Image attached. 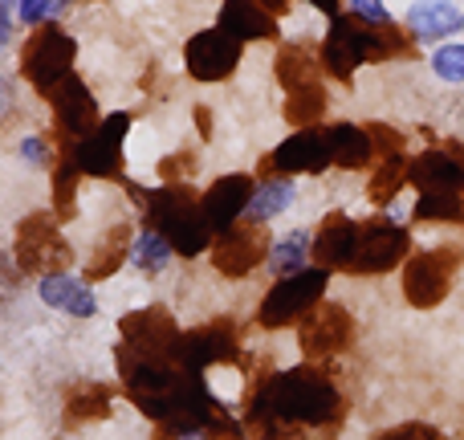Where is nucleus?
<instances>
[{"label":"nucleus","instance_id":"obj_1","mask_svg":"<svg viewBox=\"0 0 464 440\" xmlns=\"http://www.w3.org/2000/svg\"><path fill=\"white\" fill-rule=\"evenodd\" d=\"M248 408H261L269 416H277L281 425H326L338 416V392L318 367H294L273 376L269 384H261L248 400Z\"/></svg>","mask_w":464,"mask_h":440},{"label":"nucleus","instance_id":"obj_2","mask_svg":"<svg viewBox=\"0 0 464 440\" xmlns=\"http://www.w3.org/2000/svg\"><path fill=\"white\" fill-rule=\"evenodd\" d=\"M143 209H147V220L155 224V232H160L179 257H196L208 249V240H212L208 220H204V212H200V200H196L184 184H168V188L147 192Z\"/></svg>","mask_w":464,"mask_h":440},{"label":"nucleus","instance_id":"obj_3","mask_svg":"<svg viewBox=\"0 0 464 440\" xmlns=\"http://www.w3.org/2000/svg\"><path fill=\"white\" fill-rule=\"evenodd\" d=\"M179 330L163 306H147L122 318V347L119 363H176ZM179 367V363H176Z\"/></svg>","mask_w":464,"mask_h":440},{"label":"nucleus","instance_id":"obj_4","mask_svg":"<svg viewBox=\"0 0 464 440\" xmlns=\"http://www.w3.org/2000/svg\"><path fill=\"white\" fill-rule=\"evenodd\" d=\"M322 289H326V269H297L289 278H281L277 286L265 294L261 310H256V322L265 330H277V327H289V322L305 318L314 306L322 302Z\"/></svg>","mask_w":464,"mask_h":440},{"label":"nucleus","instance_id":"obj_5","mask_svg":"<svg viewBox=\"0 0 464 440\" xmlns=\"http://www.w3.org/2000/svg\"><path fill=\"white\" fill-rule=\"evenodd\" d=\"M73 54H78V49H73V37L62 29V24L49 21V24H41V29L29 37V45H24L21 73L33 82V90L49 94L57 82L70 78Z\"/></svg>","mask_w":464,"mask_h":440},{"label":"nucleus","instance_id":"obj_6","mask_svg":"<svg viewBox=\"0 0 464 440\" xmlns=\"http://www.w3.org/2000/svg\"><path fill=\"white\" fill-rule=\"evenodd\" d=\"M457 265H460L457 249H428V253L408 257V265H403V298L411 306H420V310L440 306L452 289Z\"/></svg>","mask_w":464,"mask_h":440},{"label":"nucleus","instance_id":"obj_7","mask_svg":"<svg viewBox=\"0 0 464 440\" xmlns=\"http://www.w3.org/2000/svg\"><path fill=\"white\" fill-rule=\"evenodd\" d=\"M16 261H21V269L41 273V278L62 273L70 265V245L62 240V232L53 229V220L45 212H33L29 220H21V229H16Z\"/></svg>","mask_w":464,"mask_h":440},{"label":"nucleus","instance_id":"obj_8","mask_svg":"<svg viewBox=\"0 0 464 440\" xmlns=\"http://www.w3.org/2000/svg\"><path fill=\"white\" fill-rule=\"evenodd\" d=\"M408 229L403 224H392V220H371L359 229L354 237V253L346 261L351 273H387L408 257Z\"/></svg>","mask_w":464,"mask_h":440},{"label":"nucleus","instance_id":"obj_9","mask_svg":"<svg viewBox=\"0 0 464 440\" xmlns=\"http://www.w3.org/2000/svg\"><path fill=\"white\" fill-rule=\"evenodd\" d=\"M130 131V114L119 111L111 114V119H102L94 127V135H86L82 143H73L70 160L73 168L82 171V176H119L122 168V139H127Z\"/></svg>","mask_w":464,"mask_h":440},{"label":"nucleus","instance_id":"obj_10","mask_svg":"<svg viewBox=\"0 0 464 440\" xmlns=\"http://www.w3.org/2000/svg\"><path fill=\"white\" fill-rule=\"evenodd\" d=\"M322 62L334 78L351 82L362 62H371V21L362 16H330V33L322 41Z\"/></svg>","mask_w":464,"mask_h":440},{"label":"nucleus","instance_id":"obj_11","mask_svg":"<svg viewBox=\"0 0 464 440\" xmlns=\"http://www.w3.org/2000/svg\"><path fill=\"white\" fill-rule=\"evenodd\" d=\"M269 257V237H265V224H232V229L217 232L212 240V265H217L225 278H245L248 269Z\"/></svg>","mask_w":464,"mask_h":440},{"label":"nucleus","instance_id":"obj_12","mask_svg":"<svg viewBox=\"0 0 464 440\" xmlns=\"http://www.w3.org/2000/svg\"><path fill=\"white\" fill-rule=\"evenodd\" d=\"M184 62H188V73H192L196 82H220V78H228V73L237 70L240 41L228 37L220 24L217 29H204V33H196V37L188 41Z\"/></svg>","mask_w":464,"mask_h":440},{"label":"nucleus","instance_id":"obj_13","mask_svg":"<svg viewBox=\"0 0 464 440\" xmlns=\"http://www.w3.org/2000/svg\"><path fill=\"white\" fill-rule=\"evenodd\" d=\"M232 359H237V335H232L228 322H212V327L179 335L176 363L188 376H200L204 367H217V363H232Z\"/></svg>","mask_w":464,"mask_h":440},{"label":"nucleus","instance_id":"obj_14","mask_svg":"<svg viewBox=\"0 0 464 440\" xmlns=\"http://www.w3.org/2000/svg\"><path fill=\"white\" fill-rule=\"evenodd\" d=\"M49 103H53V114H57V122H62V131L73 139V143H82L86 135H94V127L102 119H98V103H94V94L86 90V82L82 78H65V82H57L53 90H49Z\"/></svg>","mask_w":464,"mask_h":440},{"label":"nucleus","instance_id":"obj_15","mask_svg":"<svg viewBox=\"0 0 464 440\" xmlns=\"http://www.w3.org/2000/svg\"><path fill=\"white\" fill-rule=\"evenodd\" d=\"M351 343V314L343 306H318V310L305 314L302 327V351L310 359H322V355H338Z\"/></svg>","mask_w":464,"mask_h":440},{"label":"nucleus","instance_id":"obj_16","mask_svg":"<svg viewBox=\"0 0 464 440\" xmlns=\"http://www.w3.org/2000/svg\"><path fill=\"white\" fill-rule=\"evenodd\" d=\"M248 200H253V180L248 176H225L208 188V196L200 200V212L208 220V232H225L245 217Z\"/></svg>","mask_w":464,"mask_h":440},{"label":"nucleus","instance_id":"obj_17","mask_svg":"<svg viewBox=\"0 0 464 440\" xmlns=\"http://www.w3.org/2000/svg\"><path fill=\"white\" fill-rule=\"evenodd\" d=\"M408 180L420 192H460L464 188V163L444 147V152H424L408 163Z\"/></svg>","mask_w":464,"mask_h":440},{"label":"nucleus","instance_id":"obj_18","mask_svg":"<svg viewBox=\"0 0 464 440\" xmlns=\"http://www.w3.org/2000/svg\"><path fill=\"white\" fill-rule=\"evenodd\" d=\"M269 168L273 171H326L330 168V152H326V139L318 131H297L289 135L277 152L269 155Z\"/></svg>","mask_w":464,"mask_h":440},{"label":"nucleus","instance_id":"obj_19","mask_svg":"<svg viewBox=\"0 0 464 440\" xmlns=\"http://www.w3.org/2000/svg\"><path fill=\"white\" fill-rule=\"evenodd\" d=\"M354 237H359V224L346 212H330L322 229L314 232V257H318L322 269H346L354 253Z\"/></svg>","mask_w":464,"mask_h":440},{"label":"nucleus","instance_id":"obj_20","mask_svg":"<svg viewBox=\"0 0 464 440\" xmlns=\"http://www.w3.org/2000/svg\"><path fill=\"white\" fill-rule=\"evenodd\" d=\"M37 294H41V302H45V306L73 314V318H94V310H98V298H94V289H90L86 278L49 273V278H41Z\"/></svg>","mask_w":464,"mask_h":440},{"label":"nucleus","instance_id":"obj_21","mask_svg":"<svg viewBox=\"0 0 464 440\" xmlns=\"http://www.w3.org/2000/svg\"><path fill=\"white\" fill-rule=\"evenodd\" d=\"M220 29L237 41H265L277 33V24H273V13L261 0H225V8H220Z\"/></svg>","mask_w":464,"mask_h":440},{"label":"nucleus","instance_id":"obj_22","mask_svg":"<svg viewBox=\"0 0 464 440\" xmlns=\"http://www.w3.org/2000/svg\"><path fill=\"white\" fill-rule=\"evenodd\" d=\"M408 29L416 33L420 41H436L449 37V33L464 29V13L449 0H420V5L408 8Z\"/></svg>","mask_w":464,"mask_h":440},{"label":"nucleus","instance_id":"obj_23","mask_svg":"<svg viewBox=\"0 0 464 440\" xmlns=\"http://www.w3.org/2000/svg\"><path fill=\"white\" fill-rule=\"evenodd\" d=\"M322 139H326L330 163H343V168H367L371 155H375L371 135L362 127H354V122H338V127H330Z\"/></svg>","mask_w":464,"mask_h":440},{"label":"nucleus","instance_id":"obj_24","mask_svg":"<svg viewBox=\"0 0 464 440\" xmlns=\"http://www.w3.org/2000/svg\"><path fill=\"white\" fill-rule=\"evenodd\" d=\"M408 184V155L403 152H395V155H379V163H375V176H371V200L375 204H392L395 200V192Z\"/></svg>","mask_w":464,"mask_h":440},{"label":"nucleus","instance_id":"obj_25","mask_svg":"<svg viewBox=\"0 0 464 440\" xmlns=\"http://www.w3.org/2000/svg\"><path fill=\"white\" fill-rule=\"evenodd\" d=\"M122 257H127V224H114V229L102 237V245L94 249V257L86 261V281L111 278V273L122 265Z\"/></svg>","mask_w":464,"mask_h":440},{"label":"nucleus","instance_id":"obj_26","mask_svg":"<svg viewBox=\"0 0 464 440\" xmlns=\"http://www.w3.org/2000/svg\"><path fill=\"white\" fill-rule=\"evenodd\" d=\"M326 114V94H322L318 82H305V86H294L285 98V119L294 127H314Z\"/></svg>","mask_w":464,"mask_h":440},{"label":"nucleus","instance_id":"obj_27","mask_svg":"<svg viewBox=\"0 0 464 440\" xmlns=\"http://www.w3.org/2000/svg\"><path fill=\"white\" fill-rule=\"evenodd\" d=\"M289 204H294V184H289V180H269L265 188H253L248 217H253V224H265L277 217V212H285Z\"/></svg>","mask_w":464,"mask_h":440},{"label":"nucleus","instance_id":"obj_28","mask_svg":"<svg viewBox=\"0 0 464 440\" xmlns=\"http://www.w3.org/2000/svg\"><path fill=\"white\" fill-rule=\"evenodd\" d=\"M111 416V387L90 384L82 392L70 396V408H65V425H82V420H106Z\"/></svg>","mask_w":464,"mask_h":440},{"label":"nucleus","instance_id":"obj_29","mask_svg":"<svg viewBox=\"0 0 464 440\" xmlns=\"http://www.w3.org/2000/svg\"><path fill=\"white\" fill-rule=\"evenodd\" d=\"M269 261L281 278L305 269V261H310V232H289V237H281L277 245L269 249Z\"/></svg>","mask_w":464,"mask_h":440},{"label":"nucleus","instance_id":"obj_30","mask_svg":"<svg viewBox=\"0 0 464 440\" xmlns=\"http://www.w3.org/2000/svg\"><path fill=\"white\" fill-rule=\"evenodd\" d=\"M416 220H464L460 192H420L416 200Z\"/></svg>","mask_w":464,"mask_h":440},{"label":"nucleus","instance_id":"obj_31","mask_svg":"<svg viewBox=\"0 0 464 440\" xmlns=\"http://www.w3.org/2000/svg\"><path fill=\"white\" fill-rule=\"evenodd\" d=\"M277 78L285 90L294 86H305V82H314V57L305 54L302 45H285L277 57Z\"/></svg>","mask_w":464,"mask_h":440},{"label":"nucleus","instance_id":"obj_32","mask_svg":"<svg viewBox=\"0 0 464 440\" xmlns=\"http://www.w3.org/2000/svg\"><path fill=\"white\" fill-rule=\"evenodd\" d=\"M130 257H135V265L143 273H163V269H168V261H171V245L151 229V232H143V237L135 240Z\"/></svg>","mask_w":464,"mask_h":440},{"label":"nucleus","instance_id":"obj_33","mask_svg":"<svg viewBox=\"0 0 464 440\" xmlns=\"http://www.w3.org/2000/svg\"><path fill=\"white\" fill-rule=\"evenodd\" d=\"M432 70L440 73L444 82H464V45H444V49H436Z\"/></svg>","mask_w":464,"mask_h":440},{"label":"nucleus","instance_id":"obj_34","mask_svg":"<svg viewBox=\"0 0 464 440\" xmlns=\"http://www.w3.org/2000/svg\"><path fill=\"white\" fill-rule=\"evenodd\" d=\"M78 176L82 171L73 168V160H65L62 171H57V212H62V217H70L73 212V180Z\"/></svg>","mask_w":464,"mask_h":440},{"label":"nucleus","instance_id":"obj_35","mask_svg":"<svg viewBox=\"0 0 464 440\" xmlns=\"http://www.w3.org/2000/svg\"><path fill=\"white\" fill-rule=\"evenodd\" d=\"M57 8H62V0H16V13H21V21H24V24L53 21Z\"/></svg>","mask_w":464,"mask_h":440},{"label":"nucleus","instance_id":"obj_36","mask_svg":"<svg viewBox=\"0 0 464 440\" xmlns=\"http://www.w3.org/2000/svg\"><path fill=\"white\" fill-rule=\"evenodd\" d=\"M379 440H449L440 433V428H432V425H416V420H411V425H400V428H387L383 436Z\"/></svg>","mask_w":464,"mask_h":440},{"label":"nucleus","instance_id":"obj_37","mask_svg":"<svg viewBox=\"0 0 464 440\" xmlns=\"http://www.w3.org/2000/svg\"><path fill=\"white\" fill-rule=\"evenodd\" d=\"M351 8H354V16H362V21H371V24L392 21V13L383 8V0H351Z\"/></svg>","mask_w":464,"mask_h":440},{"label":"nucleus","instance_id":"obj_38","mask_svg":"<svg viewBox=\"0 0 464 440\" xmlns=\"http://www.w3.org/2000/svg\"><path fill=\"white\" fill-rule=\"evenodd\" d=\"M21 152H24V160L29 163H45V143H41V139H24Z\"/></svg>","mask_w":464,"mask_h":440},{"label":"nucleus","instance_id":"obj_39","mask_svg":"<svg viewBox=\"0 0 464 440\" xmlns=\"http://www.w3.org/2000/svg\"><path fill=\"white\" fill-rule=\"evenodd\" d=\"M314 8H322L326 16H338V8H343V0H310Z\"/></svg>","mask_w":464,"mask_h":440},{"label":"nucleus","instance_id":"obj_40","mask_svg":"<svg viewBox=\"0 0 464 440\" xmlns=\"http://www.w3.org/2000/svg\"><path fill=\"white\" fill-rule=\"evenodd\" d=\"M179 171V160H168L163 163V176H176ZM184 171H192V160H184Z\"/></svg>","mask_w":464,"mask_h":440},{"label":"nucleus","instance_id":"obj_41","mask_svg":"<svg viewBox=\"0 0 464 440\" xmlns=\"http://www.w3.org/2000/svg\"><path fill=\"white\" fill-rule=\"evenodd\" d=\"M8 33H13V24H8V13H5V8H0V45H5V41H8Z\"/></svg>","mask_w":464,"mask_h":440},{"label":"nucleus","instance_id":"obj_42","mask_svg":"<svg viewBox=\"0 0 464 440\" xmlns=\"http://www.w3.org/2000/svg\"><path fill=\"white\" fill-rule=\"evenodd\" d=\"M261 5H265V8H269V13H281V8H285V5H289V0H261Z\"/></svg>","mask_w":464,"mask_h":440},{"label":"nucleus","instance_id":"obj_43","mask_svg":"<svg viewBox=\"0 0 464 440\" xmlns=\"http://www.w3.org/2000/svg\"><path fill=\"white\" fill-rule=\"evenodd\" d=\"M8 103V82H0V106Z\"/></svg>","mask_w":464,"mask_h":440},{"label":"nucleus","instance_id":"obj_44","mask_svg":"<svg viewBox=\"0 0 464 440\" xmlns=\"http://www.w3.org/2000/svg\"><path fill=\"white\" fill-rule=\"evenodd\" d=\"M0 8H5V5H0Z\"/></svg>","mask_w":464,"mask_h":440}]
</instances>
